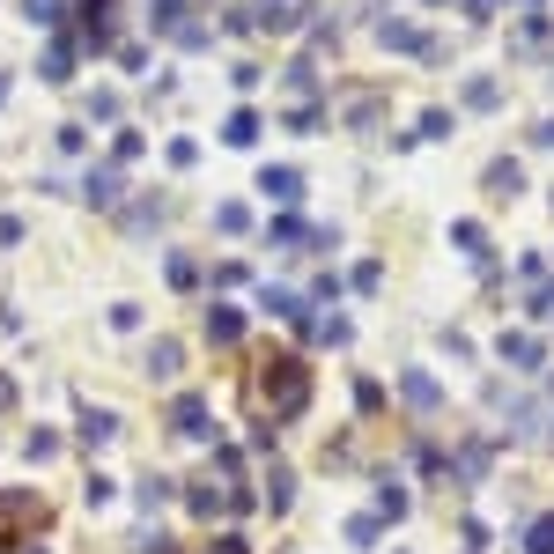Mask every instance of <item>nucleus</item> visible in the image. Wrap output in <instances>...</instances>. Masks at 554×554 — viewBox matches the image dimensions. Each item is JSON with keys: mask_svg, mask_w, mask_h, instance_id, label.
I'll return each mask as SVG.
<instances>
[{"mask_svg": "<svg viewBox=\"0 0 554 554\" xmlns=\"http://www.w3.org/2000/svg\"><path fill=\"white\" fill-rule=\"evenodd\" d=\"M148 23H156L163 37H178L185 30V0H148Z\"/></svg>", "mask_w": 554, "mask_h": 554, "instance_id": "9", "label": "nucleus"}, {"mask_svg": "<svg viewBox=\"0 0 554 554\" xmlns=\"http://www.w3.org/2000/svg\"><path fill=\"white\" fill-rule=\"evenodd\" d=\"M274 244H289V252H311V229H303V222H274Z\"/></svg>", "mask_w": 554, "mask_h": 554, "instance_id": "17", "label": "nucleus"}, {"mask_svg": "<svg viewBox=\"0 0 554 554\" xmlns=\"http://www.w3.org/2000/svg\"><path fill=\"white\" fill-rule=\"evenodd\" d=\"M259 392L274 399V414H303V399H311V377H303L296 355H274V362L259 370Z\"/></svg>", "mask_w": 554, "mask_h": 554, "instance_id": "1", "label": "nucleus"}, {"mask_svg": "<svg viewBox=\"0 0 554 554\" xmlns=\"http://www.w3.org/2000/svg\"><path fill=\"white\" fill-rule=\"evenodd\" d=\"M259 303H266L274 318H303V296H296V289H259Z\"/></svg>", "mask_w": 554, "mask_h": 554, "instance_id": "15", "label": "nucleus"}, {"mask_svg": "<svg viewBox=\"0 0 554 554\" xmlns=\"http://www.w3.org/2000/svg\"><path fill=\"white\" fill-rule=\"evenodd\" d=\"M525 547H532V554H554V510H547L540 525H532V540H525Z\"/></svg>", "mask_w": 554, "mask_h": 554, "instance_id": "21", "label": "nucleus"}, {"mask_svg": "<svg viewBox=\"0 0 554 554\" xmlns=\"http://www.w3.org/2000/svg\"><path fill=\"white\" fill-rule=\"evenodd\" d=\"M178 362H185V348H178V340H156L141 370H148V377H163V385H170V377H178Z\"/></svg>", "mask_w": 554, "mask_h": 554, "instance_id": "5", "label": "nucleus"}, {"mask_svg": "<svg viewBox=\"0 0 554 554\" xmlns=\"http://www.w3.org/2000/svg\"><path fill=\"white\" fill-rule=\"evenodd\" d=\"M23 15H30L37 30H60L67 23V0H23Z\"/></svg>", "mask_w": 554, "mask_h": 554, "instance_id": "12", "label": "nucleus"}, {"mask_svg": "<svg viewBox=\"0 0 554 554\" xmlns=\"http://www.w3.org/2000/svg\"><path fill=\"white\" fill-rule=\"evenodd\" d=\"M237 333H244L237 311H207V340H237Z\"/></svg>", "mask_w": 554, "mask_h": 554, "instance_id": "16", "label": "nucleus"}, {"mask_svg": "<svg viewBox=\"0 0 554 554\" xmlns=\"http://www.w3.org/2000/svg\"><path fill=\"white\" fill-rule=\"evenodd\" d=\"M399 385H407V399H414V407H436V399H444V392H436V377H429V370H407Z\"/></svg>", "mask_w": 554, "mask_h": 554, "instance_id": "13", "label": "nucleus"}, {"mask_svg": "<svg viewBox=\"0 0 554 554\" xmlns=\"http://www.w3.org/2000/svg\"><path fill=\"white\" fill-rule=\"evenodd\" d=\"M503 362H510V370H540V340H525V333H503Z\"/></svg>", "mask_w": 554, "mask_h": 554, "instance_id": "7", "label": "nucleus"}, {"mask_svg": "<svg viewBox=\"0 0 554 554\" xmlns=\"http://www.w3.org/2000/svg\"><path fill=\"white\" fill-rule=\"evenodd\" d=\"M215 222L229 229V237H237V229H252V215H244V207H237V200H222V207H215Z\"/></svg>", "mask_w": 554, "mask_h": 554, "instance_id": "19", "label": "nucleus"}, {"mask_svg": "<svg viewBox=\"0 0 554 554\" xmlns=\"http://www.w3.org/2000/svg\"><path fill=\"white\" fill-rule=\"evenodd\" d=\"M23 451H30V458H52V451H60V436H52V429H30Z\"/></svg>", "mask_w": 554, "mask_h": 554, "instance_id": "20", "label": "nucleus"}, {"mask_svg": "<svg viewBox=\"0 0 554 554\" xmlns=\"http://www.w3.org/2000/svg\"><path fill=\"white\" fill-rule=\"evenodd\" d=\"M259 193L281 200V207H296V200H303V178H296L289 163H266V170H259Z\"/></svg>", "mask_w": 554, "mask_h": 554, "instance_id": "2", "label": "nucleus"}, {"mask_svg": "<svg viewBox=\"0 0 554 554\" xmlns=\"http://www.w3.org/2000/svg\"><path fill=\"white\" fill-rule=\"evenodd\" d=\"M156 503H170V481L156 473V481H141V510H156Z\"/></svg>", "mask_w": 554, "mask_h": 554, "instance_id": "22", "label": "nucleus"}, {"mask_svg": "<svg viewBox=\"0 0 554 554\" xmlns=\"http://www.w3.org/2000/svg\"><path fill=\"white\" fill-rule=\"evenodd\" d=\"M15 244H23V222H15V215H0V252H15Z\"/></svg>", "mask_w": 554, "mask_h": 554, "instance_id": "23", "label": "nucleus"}, {"mask_svg": "<svg viewBox=\"0 0 554 554\" xmlns=\"http://www.w3.org/2000/svg\"><path fill=\"white\" fill-rule=\"evenodd\" d=\"M222 141H229V148H252V141H259V111H252V104H237V111L222 119Z\"/></svg>", "mask_w": 554, "mask_h": 554, "instance_id": "4", "label": "nucleus"}, {"mask_svg": "<svg viewBox=\"0 0 554 554\" xmlns=\"http://www.w3.org/2000/svg\"><path fill=\"white\" fill-rule=\"evenodd\" d=\"M178 436H207V399H178Z\"/></svg>", "mask_w": 554, "mask_h": 554, "instance_id": "11", "label": "nucleus"}, {"mask_svg": "<svg viewBox=\"0 0 554 554\" xmlns=\"http://www.w3.org/2000/svg\"><path fill=\"white\" fill-rule=\"evenodd\" d=\"M119 185H126V178H119V163H97V170L82 178V193L97 200V207H119Z\"/></svg>", "mask_w": 554, "mask_h": 554, "instance_id": "3", "label": "nucleus"}, {"mask_svg": "<svg viewBox=\"0 0 554 554\" xmlns=\"http://www.w3.org/2000/svg\"><path fill=\"white\" fill-rule=\"evenodd\" d=\"M266 503H274V510L296 503V488H289V473H281V466H274V481H266Z\"/></svg>", "mask_w": 554, "mask_h": 554, "instance_id": "18", "label": "nucleus"}, {"mask_svg": "<svg viewBox=\"0 0 554 554\" xmlns=\"http://www.w3.org/2000/svg\"><path fill=\"white\" fill-rule=\"evenodd\" d=\"M473 15H495V0H473Z\"/></svg>", "mask_w": 554, "mask_h": 554, "instance_id": "24", "label": "nucleus"}, {"mask_svg": "<svg viewBox=\"0 0 554 554\" xmlns=\"http://www.w3.org/2000/svg\"><path fill=\"white\" fill-rule=\"evenodd\" d=\"M74 74V37H60V45L45 52V82H67Z\"/></svg>", "mask_w": 554, "mask_h": 554, "instance_id": "14", "label": "nucleus"}, {"mask_svg": "<svg viewBox=\"0 0 554 554\" xmlns=\"http://www.w3.org/2000/svg\"><path fill=\"white\" fill-rule=\"evenodd\" d=\"M377 37H385V45H399V52H429V37L414 30V23H392V15L377 23Z\"/></svg>", "mask_w": 554, "mask_h": 554, "instance_id": "8", "label": "nucleus"}, {"mask_svg": "<svg viewBox=\"0 0 554 554\" xmlns=\"http://www.w3.org/2000/svg\"><path fill=\"white\" fill-rule=\"evenodd\" d=\"M488 193H495V200H518V193H525V170H518V163H488Z\"/></svg>", "mask_w": 554, "mask_h": 554, "instance_id": "6", "label": "nucleus"}, {"mask_svg": "<svg viewBox=\"0 0 554 554\" xmlns=\"http://www.w3.org/2000/svg\"><path fill=\"white\" fill-rule=\"evenodd\" d=\"M111 436H119V414L89 407V414H82V444H111Z\"/></svg>", "mask_w": 554, "mask_h": 554, "instance_id": "10", "label": "nucleus"}]
</instances>
